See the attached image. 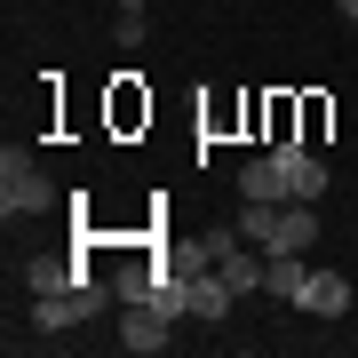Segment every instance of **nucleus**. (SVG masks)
<instances>
[{
	"label": "nucleus",
	"mask_w": 358,
	"mask_h": 358,
	"mask_svg": "<svg viewBox=\"0 0 358 358\" xmlns=\"http://www.w3.org/2000/svg\"><path fill=\"white\" fill-rule=\"evenodd\" d=\"M0 207H8V223H24V215H48L56 207V183H48V167H40L24 143H0Z\"/></svg>",
	"instance_id": "nucleus-1"
},
{
	"label": "nucleus",
	"mask_w": 358,
	"mask_h": 358,
	"mask_svg": "<svg viewBox=\"0 0 358 358\" xmlns=\"http://www.w3.org/2000/svg\"><path fill=\"white\" fill-rule=\"evenodd\" d=\"M310 239H319L310 199H287L279 215H271V231H263V255H310Z\"/></svg>",
	"instance_id": "nucleus-2"
},
{
	"label": "nucleus",
	"mask_w": 358,
	"mask_h": 358,
	"mask_svg": "<svg viewBox=\"0 0 358 358\" xmlns=\"http://www.w3.org/2000/svg\"><path fill=\"white\" fill-rule=\"evenodd\" d=\"M167 310L159 303H120V350H136V358H152V350H167Z\"/></svg>",
	"instance_id": "nucleus-3"
},
{
	"label": "nucleus",
	"mask_w": 358,
	"mask_h": 358,
	"mask_svg": "<svg viewBox=\"0 0 358 358\" xmlns=\"http://www.w3.org/2000/svg\"><path fill=\"white\" fill-rule=\"evenodd\" d=\"M350 294H358V279H343V271H310L303 294H294V310H310V319H343Z\"/></svg>",
	"instance_id": "nucleus-4"
},
{
	"label": "nucleus",
	"mask_w": 358,
	"mask_h": 358,
	"mask_svg": "<svg viewBox=\"0 0 358 358\" xmlns=\"http://www.w3.org/2000/svg\"><path fill=\"white\" fill-rule=\"evenodd\" d=\"M271 159L287 167V192H294V199H327V167L310 159L294 136H271Z\"/></svg>",
	"instance_id": "nucleus-5"
},
{
	"label": "nucleus",
	"mask_w": 358,
	"mask_h": 358,
	"mask_svg": "<svg viewBox=\"0 0 358 358\" xmlns=\"http://www.w3.org/2000/svg\"><path fill=\"white\" fill-rule=\"evenodd\" d=\"M96 310H88V294L64 287V294H32V327L40 334H72V327H88Z\"/></svg>",
	"instance_id": "nucleus-6"
},
{
	"label": "nucleus",
	"mask_w": 358,
	"mask_h": 358,
	"mask_svg": "<svg viewBox=\"0 0 358 358\" xmlns=\"http://www.w3.org/2000/svg\"><path fill=\"white\" fill-rule=\"evenodd\" d=\"M231 303H239V287H231L215 263H207V271H192V319H223Z\"/></svg>",
	"instance_id": "nucleus-7"
},
{
	"label": "nucleus",
	"mask_w": 358,
	"mask_h": 358,
	"mask_svg": "<svg viewBox=\"0 0 358 358\" xmlns=\"http://www.w3.org/2000/svg\"><path fill=\"white\" fill-rule=\"evenodd\" d=\"M215 271H223V279L239 287V294H263V271H271V255H263L255 239H239V247H231V255H223Z\"/></svg>",
	"instance_id": "nucleus-8"
},
{
	"label": "nucleus",
	"mask_w": 358,
	"mask_h": 358,
	"mask_svg": "<svg viewBox=\"0 0 358 358\" xmlns=\"http://www.w3.org/2000/svg\"><path fill=\"white\" fill-rule=\"evenodd\" d=\"M239 199H279V207H287V199H294V192H287V167H279V159H247V167H239Z\"/></svg>",
	"instance_id": "nucleus-9"
},
{
	"label": "nucleus",
	"mask_w": 358,
	"mask_h": 358,
	"mask_svg": "<svg viewBox=\"0 0 358 358\" xmlns=\"http://www.w3.org/2000/svg\"><path fill=\"white\" fill-rule=\"evenodd\" d=\"M64 287H80V271L64 255H32L24 263V294H64Z\"/></svg>",
	"instance_id": "nucleus-10"
},
{
	"label": "nucleus",
	"mask_w": 358,
	"mask_h": 358,
	"mask_svg": "<svg viewBox=\"0 0 358 358\" xmlns=\"http://www.w3.org/2000/svg\"><path fill=\"white\" fill-rule=\"evenodd\" d=\"M303 255H271V271H263V294H279V303H294V294H303Z\"/></svg>",
	"instance_id": "nucleus-11"
},
{
	"label": "nucleus",
	"mask_w": 358,
	"mask_h": 358,
	"mask_svg": "<svg viewBox=\"0 0 358 358\" xmlns=\"http://www.w3.org/2000/svg\"><path fill=\"white\" fill-rule=\"evenodd\" d=\"M239 239H247V231H239V215H231V223H207V231H199V255H207V263H223Z\"/></svg>",
	"instance_id": "nucleus-12"
},
{
	"label": "nucleus",
	"mask_w": 358,
	"mask_h": 358,
	"mask_svg": "<svg viewBox=\"0 0 358 358\" xmlns=\"http://www.w3.org/2000/svg\"><path fill=\"white\" fill-rule=\"evenodd\" d=\"M152 279H159V263H128V271H120V303H143V294H152Z\"/></svg>",
	"instance_id": "nucleus-13"
},
{
	"label": "nucleus",
	"mask_w": 358,
	"mask_h": 358,
	"mask_svg": "<svg viewBox=\"0 0 358 358\" xmlns=\"http://www.w3.org/2000/svg\"><path fill=\"white\" fill-rule=\"evenodd\" d=\"M334 16H343V24H358V0H334Z\"/></svg>",
	"instance_id": "nucleus-14"
},
{
	"label": "nucleus",
	"mask_w": 358,
	"mask_h": 358,
	"mask_svg": "<svg viewBox=\"0 0 358 358\" xmlns=\"http://www.w3.org/2000/svg\"><path fill=\"white\" fill-rule=\"evenodd\" d=\"M350 279H358V271H350Z\"/></svg>",
	"instance_id": "nucleus-15"
}]
</instances>
